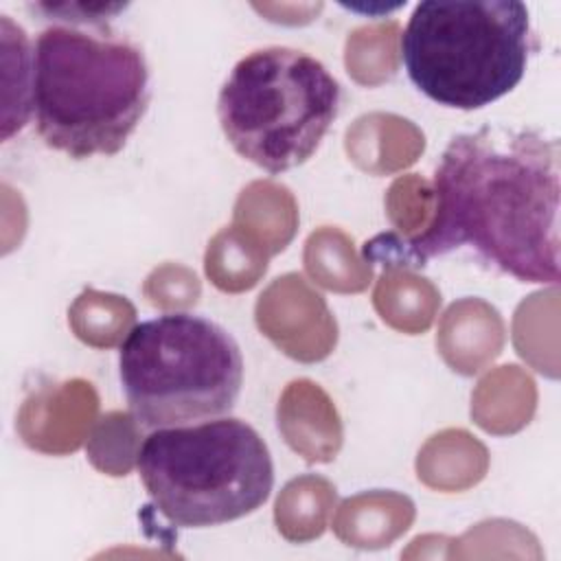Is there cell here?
<instances>
[{
	"label": "cell",
	"mask_w": 561,
	"mask_h": 561,
	"mask_svg": "<svg viewBox=\"0 0 561 561\" xmlns=\"http://www.w3.org/2000/svg\"><path fill=\"white\" fill-rule=\"evenodd\" d=\"M149 101V64L134 42L59 22L35 37L28 114L46 147L72 160L116 156Z\"/></svg>",
	"instance_id": "2"
},
{
	"label": "cell",
	"mask_w": 561,
	"mask_h": 561,
	"mask_svg": "<svg viewBox=\"0 0 561 561\" xmlns=\"http://www.w3.org/2000/svg\"><path fill=\"white\" fill-rule=\"evenodd\" d=\"M340 101V83L320 59L265 46L234 64L217 96V118L241 158L278 175L316 153Z\"/></svg>",
	"instance_id": "6"
},
{
	"label": "cell",
	"mask_w": 561,
	"mask_h": 561,
	"mask_svg": "<svg viewBox=\"0 0 561 561\" xmlns=\"http://www.w3.org/2000/svg\"><path fill=\"white\" fill-rule=\"evenodd\" d=\"M434 217L412 263L467 248L519 283H559L561 147L530 127L484 125L449 140L434 171Z\"/></svg>",
	"instance_id": "1"
},
{
	"label": "cell",
	"mask_w": 561,
	"mask_h": 561,
	"mask_svg": "<svg viewBox=\"0 0 561 561\" xmlns=\"http://www.w3.org/2000/svg\"><path fill=\"white\" fill-rule=\"evenodd\" d=\"M118 379L136 425H186L234 408L243 386V355L219 322L169 311L127 331L118 346Z\"/></svg>",
	"instance_id": "5"
},
{
	"label": "cell",
	"mask_w": 561,
	"mask_h": 561,
	"mask_svg": "<svg viewBox=\"0 0 561 561\" xmlns=\"http://www.w3.org/2000/svg\"><path fill=\"white\" fill-rule=\"evenodd\" d=\"M136 471L151 506L175 528L241 519L274 489L267 443L234 416L151 430L136 451Z\"/></svg>",
	"instance_id": "3"
},
{
	"label": "cell",
	"mask_w": 561,
	"mask_h": 561,
	"mask_svg": "<svg viewBox=\"0 0 561 561\" xmlns=\"http://www.w3.org/2000/svg\"><path fill=\"white\" fill-rule=\"evenodd\" d=\"M129 4L127 2H118V4H110V2H101V4H88V2H59V4H50V2H39L33 9L37 13L44 15V20H53L59 24H75V26H94V28H107L110 22L123 13Z\"/></svg>",
	"instance_id": "7"
},
{
	"label": "cell",
	"mask_w": 561,
	"mask_h": 561,
	"mask_svg": "<svg viewBox=\"0 0 561 561\" xmlns=\"http://www.w3.org/2000/svg\"><path fill=\"white\" fill-rule=\"evenodd\" d=\"M530 53V13L517 0H425L399 39L414 88L454 110H480L515 90Z\"/></svg>",
	"instance_id": "4"
}]
</instances>
